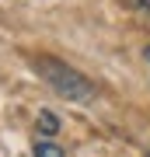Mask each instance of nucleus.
<instances>
[{"label":"nucleus","instance_id":"f257e3e1","mask_svg":"<svg viewBox=\"0 0 150 157\" xmlns=\"http://www.w3.org/2000/svg\"><path fill=\"white\" fill-rule=\"evenodd\" d=\"M35 73L67 101H80L84 105V101H94V94H98V87L91 84L84 73H77L73 67H67V63H60V59H49V56L35 59Z\"/></svg>","mask_w":150,"mask_h":157},{"label":"nucleus","instance_id":"f03ea898","mask_svg":"<svg viewBox=\"0 0 150 157\" xmlns=\"http://www.w3.org/2000/svg\"><path fill=\"white\" fill-rule=\"evenodd\" d=\"M56 129H60V119H56L49 108H42L39 112V133H45V136H52Z\"/></svg>","mask_w":150,"mask_h":157},{"label":"nucleus","instance_id":"7ed1b4c3","mask_svg":"<svg viewBox=\"0 0 150 157\" xmlns=\"http://www.w3.org/2000/svg\"><path fill=\"white\" fill-rule=\"evenodd\" d=\"M35 157H67V154H63V147H56L52 140H39L35 143Z\"/></svg>","mask_w":150,"mask_h":157},{"label":"nucleus","instance_id":"20e7f679","mask_svg":"<svg viewBox=\"0 0 150 157\" xmlns=\"http://www.w3.org/2000/svg\"><path fill=\"white\" fill-rule=\"evenodd\" d=\"M129 7H136V11H150V0H126Z\"/></svg>","mask_w":150,"mask_h":157},{"label":"nucleus","instance_id":"39448f33","mask_svg":"<svg viewBox=\"0 0 150 157\" xmlns=\"http://www.w3.org/2000/svg\"><path fill=\"white\" fill-rule=\"evenodd\" d=\"M143 56H147V63H150V45H147V49H143Z\"/></svg>","mask_w":150,"mask_h":157},{"label":"nucleus","instance_id":"423d86ee","mask_svg":"<svg viewBox=\"0 0 150 157\" xmlns=\"http://www.w3.org/2000/svg\"><path fill=\"white\" fill-rule=\"evenodd\" d=\"M147 157H150V154H147Z\"/></svg>","mask_w":150,"mask_h":157}]
</instances>
